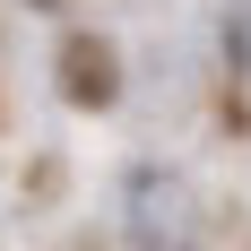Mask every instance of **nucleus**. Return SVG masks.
<instances>
[{
    "instance_id": "f257e3e1",
    "label": "nucleus",
    "mask_w": 251,
    "mask_h": 251,
    "mask_svg": "<svg viewBox=\"0 0 251 251\" xmlns=\"http://www.w3.org/2000/svg\"><path fill=\"white\" fill-rule=\"evenodd\" d=\"M130 234H139L148 251H174L182 243V191L165 174H139V182H130Z\"/></svg>"
}]
</instances>
